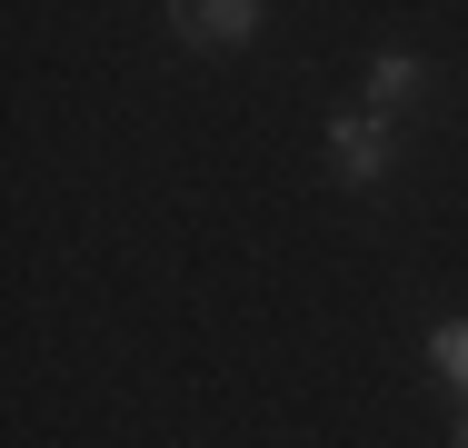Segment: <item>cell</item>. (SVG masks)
Segmentation results:
<instances>
[{
  "label": "cell",
  "instance_id": "1",
  "mask_svg": "<svg viewBox=\"0 0 468 448\" xmlns=\"http://www.w3.org/2000/svg\"><path fill=\"white\" fill-rule=\"evenodd\" d=\"M170 20H180V40H189V50H250L270 10H260V0H180Z\"/></svg>",
  "mask_w": 468,
  "mask_h": 448
},
{
  "label": "cell",
  "instance_id": "2",
  "mask_svg": "<svg viewBox=\"0 0 468 448\" xmlns=\"http://www.w3.org/2000/svg\"><path fill=\"white\" fill-rule=\"evenodd\" d=\"M329 160H339L349 189H378V179H388V120H378V110H349V120L329 130Z\"/></svg>",
  "mask_w": 468,
  "mask_h": 448
},
{
  "label": "cell",
  "instance_id": "3",
  "mask_svg": "<svg viewBox=\"0 0 468 448\" xmlns=\"http://www.w3.org/2000/svg\"><path fill=\"white\" fill-rule=\"evenodd\" d=\"M419 80H429V70H419L409 50H378V60H369V110H378V120H388V110H399V100H409V90H419Z\"/></svg>",
  "mask_w": 468,
  "mask_h": 448
},
{
  "label": "cell",
  "instance_id": "4",
  "mask_svg": "<svg viewBox=\"0 0 468 448\" xmlns=\"http://www.w3.org/2000/svg\"><path fill=\"white\" fill-rule=\"evenodd\" d=\"M429 368L459 389V409H468V319H439V329H429Z\"/></svg>",
  "mask_w": 468,
  "mask_h": 448
},
{
  "label": "cell",
  "instance_id": "5",
  "mask_svg": "<svg viewBox=\"0 0 468 448\" xmlns=\"http://www.w3.org/2000/svg\"><path fill=\"white\" fill-rule=\"evenodd\" d=\"M459 448H468V409H459Z\"/></svg>",
  "mask_w": 468,
  "mask_h": 448
}]
</instances>
